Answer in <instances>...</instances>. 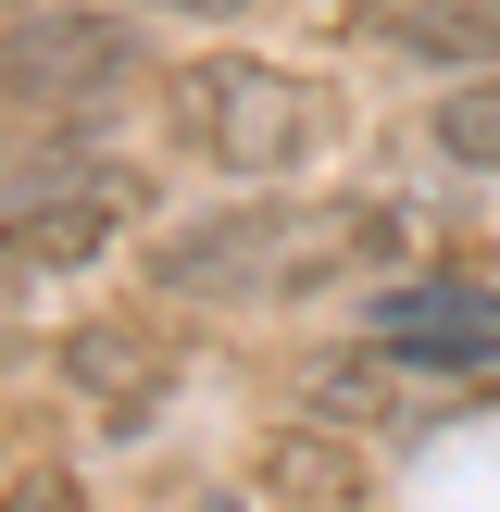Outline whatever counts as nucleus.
Returning <instances> with one entry per match:
<instances>
[{"label":"nucleus","instance_id":"0eeeda50","mask_svg":"<svg viewBox=\"0 0 500 512\" xmlns=\"http://www.w3.org/2000/svg\"><path fill=\"white\" fill-rule=\"evenodd\" d=\"M300 400H313L325 425H388V413H413V375H400L375 338H350V350H325V363L300 375Z\"/></svg>","mask_w":500,"mask_h":512},{"label":"nucleus","instance_id":"423d86ee","mask_svg":"<svg viewBox=\"0 0 500 512\" xmlns=\"http://www.w3.org/2000/svg\"><path fill=\"white\" fill-rule=\"evenodd\" d=\"M63 388L88 400L100 425H150V413L175 400V350L150 338V325L100 313V325H75V338H63Z\"/></svg>","mask_w":500,"mask_h":512},{"label":"nucleus","instance_id":"6e6552de","mask_svg":"<svg viewBox=\"0 0 500 512\" xmlns=\"http://www.w3.org/2000/svg\"><path fill=\"white\" fill-rule=\"evenodd\" d=\"M425 163L500 188V75H450V88L425 100Z\"/></svg>","mask_w":500,"mask_h":512},{"label":"nucleus","instance_id":"9d476101","mask_svg":"<svg viewBox=\"0 0 500 512\" xmlns=\"http://www.w3.org/2000/svg\"><path fill=\"white\" fill-rule=\"evenodd\" d=\"M0 512H88V488H75V463H13L0 475Z\"/></svg>","mask_w":500,"mask_h":512},{"label":"nucleus","instance_id":"1a4fd4ad","mask_svg":"<svg viewBox=\"0 0 500 512\" xmlns=\"http://www.w3.org/2000/svg\"><path fill=\"white\" fill-rule=\"evenodd\" d=\"M263 475H275V500H325V512H350V500L375 488V475L350 463V450L325 438V425H288V438H275V463H263Z\"/></svg>","mask_w":500,"mask_h":512},{"label":"nucleus","instance_id":"f257e3e1","mask_svg":"<svg viewBox=\"0 0 500 512\" xmlns=\"http://www.w3.org/2000/svg\"><path fill=\"white\" fill-rule=\"evenodd\" d=\"M413 250V213L400 200H288V188H238L213 213L163 225L138 250V275L163 300H200V313H275V300L350 288V275H388Z\"/></svg>","mask_w":500,"mask_h":512},{"label":"nucleus","instance_id":"7ed1b4c3","mask_svg":"<svg viewBox=\"0 0 500 512\" xmlns=\"http://www.w3.org/2000/svg\"><path fill=\"white\" fill-rule=\"evenodd\" d=\"M138 75H150L138 0H25V13H0V100L25 125H88Z\"/></svg>","mask_w":500,"mask_h":512},{"label":"nucleus","instance_id":"f03ea898","mask_svg":"<svg viewBox=\"0 0 500 512\" xmlns=\"http://www.w3.org/2000/svg\"><path fill=\"white\" fill-rule=\"evenodd\" d=\"M163 138H175V163L225 175V188H288L338 138V88L275 63V50H188L163 75Z\"/></svg>","mask_w":500,"mask_h":512},{"label":"nucleus","instance_id":"20e7f679","mask_svg":"<svg viewBox=\"0 0 500 512\" xmlns=\"http://www.w3.org/2000/svg\"><path fill=\"white\" fill-rule=\"evenodd\" d=\"M363 338L388 350L413 388H500V275H400V288L363 300Z\"/></svg>","mask_w":500,"mask_h":512},{"label":"nucleus","instance_id":"39448f33","mask_svg":"<svg viewBox=\"0 0 500 512\" xmlns=\"http://www.w3.org/2000/svg\"><path fill=\"white\" fill-rule=\"evenodd\" d=\"M138 213H150L138 163H88V175H63V188L0 200V288H63V275L113 263V250L138 238Z\"/></svg>","mask_w":500,"mask_h":512},{"label":"nucleus","instance_id":"9b49d317","mask_svg":"<svg viewBox=\"0 0 500 512\" xmlns=\"http://www.w3.org/2000/svg\"><path fill=\"white\" fill-rule=\"evenodd\" d=\"M138 13H163V25H238L250 0H138Z\"/></svg>","mask_w":500,"mask_h":512},{"label":"nucleus","instance_id":"f8f14e48","mask_svg":"<svg viewBox=\"0 0 500 512\" xmlns=\"http://www.w3.org/2000/svg\"><path fill=\"white\" fill-rule=\"evenodd\" d=\"M213 512H275V500H238V488H225V500H213Z\"/></svg>","mask_w":500,"mask_h":512}]
</instances>
